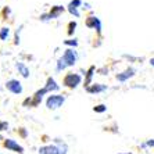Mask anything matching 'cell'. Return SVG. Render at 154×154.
<instances>
[{"label":"cell","mask_w":154,"mask_h":154,"mask_svg":"<svg viewBox=\"0 0 154 154\" xmlns=\"http://www.w3.org/2000/svg\"><path fill=\"white\" fill-rule=\"evenodd\" d=\"M65 101V97L61 96V94H51V96L47 97L46 100V107L50 108V110H57L60 108Z\"/></svg>","instance_id":"cell-1"},{"label":"cell","mask_w":154,"mask_h":154,"mask_svg":"<svg viewBox=\"0 0 154 154\" xmlns=\"http://www.w3.org/2000/svg\"><path fill=\"white\" fill-rule=\"evenodd\" d=\"M47 93L46 88H43V89H39L38 92H36L35 94H33V97H31V99H26L25 101H24V106H29V107H36V106H39L40 103H42L43 100V96Z\"/></svg>","instance_id":"cell-2"},{"label":"cell","mask_w":154,"mask_h":154,"mask_svg":"<svg viewBox=\"0 0 154 154\" xmlns=\"http://www.w3.org/2000/svg\"><path fill=\"white\" fill-rule=\"evenodd\" d=\"M81 81H82V78H81V75H78V74H67L64 81H63V83H64L67 88H69V89H75L76 86L81 83Z\"/></svg>","instance_id":"cell-3"},{"label":"cell","mask_w":154,"mask_h":154,"mask_svg":"<svg viewBox=\"0 0 154 154\" xmlns=\"http://www.w3.org/2000/svg\"><path fill=\"white\" fill-rule=\"evenodd\" d=\"M65 8L63 7V6H54V7H51L50 13L49 14H42L40 15V20L42 21H47V20H54V18H58L60 17V14L64 11Z\"/></svg>","instance_id":"cell-4"},{"label":"cell","mask_w":154,"mask_h":154,"mask_svg":"<svg viewBox=\"0 0 154 154\" xmlns=\"http://www.w3.org/2000/svg\"><path fill=\"white\" fill-rule=\"evenodd\" d=\"M63 60L65 61V64L68 65V67H72V65H75L76 60H78V54L74 49H68V50H65V53L63 54Z\"/></svg>","instance_id":"cell-5"},{"label":"cell","mask_w":154,"mask_h":154,"mask_svg":"<svg viewBox=\"0 0 154 154\" xmlns=\"http://www.w3.org/2000/svg\"><path fill=\"white\" fill-rule=\"evenodd\" d=\"M6 88L14 94L22 93V85L20 81H17V79H10V81H7V82H6Z\"/></svg>","instance_id":"cell-6"},{"label":"cell","mask_w":154,"mask_h":154,"mask_svg":"<svg viewBox=\"0 0 154 154\" xmlns=\"http://www.w3.org/2000/svg\"><path fill=\"white\" fill-rule=\"evenodd\" d=\"M4 147L7 150H11L14 153H18V154H24V147L20 146V144L13 139H4Z\"/></svg>","instance_id":"cell-7"},{"label":"cell","mask_w":154,"mask_h":154,"mask_svg":"<svg viewBox=\"0 0 154 154\" xmlns=\"http://www.w3.org/2000/svg\"><path fill=\"white\" fill-rule=\"evenodd\" d=\"M86 26L88 28H93L97 31V33L101 32V22L97 17H89L86 20Z\"/></svg>","instance_id":"cell-8"},{"label":"cell","mask_w":154,"mask_h":154,"mask_svg":"<svg viewBox=\"0 0 154 154\" xmlns=\"http://www.w3.org/2000/svg\"><path fill=\"white\" fill-rule=\"evenodd\" d=\"M39 154H60V151L56 144H47V146L40 147Z\"/></svg>","instance_id":"cell-9"},{"label":"cell","mask_w":154,"mask_h":154,"mask_svg":"<svg viewBox=\"0 0 154 154\" xmlns=\"http://www.w3.org/2000/svg\"><path fill=\"white\" fill-rule=\"evenodd\" d=\"M135 69L133 68H128L125 69L124 72H121V74H118L117 75V81H119V82H125V81H128L129 78H132L133 75H135Z\"/></svg>","instance_id":"cell-10"},{"label":"cell","mask_w":154,"mask_h":154,"mask_svg":"<svg viewBox=\"0 0 154 154\" xmlns=\"http://www.w3.org/2000/svg\"><path fill=\"white\" fill-rule=\"evenodd\" d=\"M82 4V0H72L69 2L68 4V11L71 13L72 15H75V17H79V11H78V7Z\"/></svg>","instance_id":"cell-11"},{"label":"cell","mask_w":154,"mask_h":154,"mask_svg":"<svg viewBox=\"0 0 154 154\" xmlns=\"http://www.w3.org/2000/svg\"><path fill=\"white\" fill-rule=\"evenodd\" d=\"M106 89H107V85H103V83H94V85L86 88L88 93H101Z\"/></svg>","instance_id":"cell-12"},{"label":"cell","mask_w":154,"mask_h":154,"mask_svg":"<svg viewBox=\"0 0 154 154\" xmlns=\"http://www.w3.org/2000/svg\"><path fill=\"white\" fill-rule=\"evenodd\" d=\"M45 88H46L47 92H57V90L60 89V86L56 83V81H54L51 76L47 78V82H46V86H45Z\"/></svg>","instance_id":"cell-13"},{"label":"cell","mask_w":154,"mask_h":154,"mask_svg":"<svg viewBox=\"0 0 154 154\" xmlns=\"http://www.w3.org/2000/svg\"><path fill=\"white\" fill-rule=\"evenodd\" d=\"M94 71H96V67H94V65H92V67L88 69V72H86V79H85V86H86V88H89L90 82H92V78H93Z\"/></svg>","instance_id":"cell-14"},{"label":"cell","mask_w":154,"mask_h":154,"mask_svg":"<svg viewBox=\"0 0 154 154\" xmlns=\"http://www.w3.org/2000/svg\"><path fill=\"white\" fill-rule=\"evenodd\" d=\"M15 67H17L18 72H20L24 78H28V76H29V69L26 68L25 64H22V63H17V65H15Z\"/></svg>","instance_id":"cell-15"},{"label":"cell","mask_w":154,"mask_h":154,"mask_svg":"<svg viewBox=\"0 0 154 154\" xmlns=\"http://www.w3.org/2000/svg\"><path fill=\"white\" fill-rule=\"evenodd\" d=\"M8 36H10V28L3 26V28L0 29V39H2V40H7Z\"/></svg>","instance_id":"cell-16"},{"label":"cell","mask_w":154,"mask_h":154,"mask_svg":"<svg viewBox=\"0 0 154 154\" xmlns=\"http://www.w3.org/2000/svg\"><path fill=\"white\" fill-rule=\"evenodd\" d=\"M57 147H58V151H60V154H67V151H68V147H67V144H65V143H61V140H57Z\"/></svg>","instance_id":"cell-17"},{"label":"cell","mask_w":154,"mask_h":154,"mask_svg":"<svg viewBox=\"0 0 154 154\" xmlns=\"http://www.w3.org/2000/svg\"><path fill=\"white\" fill-rule=\"evenodd\" d=\"M67 67H68V65L65 64V61L63 60V58H60V60L57 61V68H56V69H57V71L60 72V71H63V69H65Z\"/></svg>","instance_id":"cell-18"},{"label":"cell","mask_w":154,"mask_h":154,"mask_svg":"<svg viewBox=\"0 0 154 154\" xmlns=\"http://www.w3.org/2000/svg\"><path fill=\"white\" fill-rule=\"evenodd\" d=\"M93 111L94 112H104V111H107V106H104V104H99V106H96V107L93 108Z\"/></svg>","instance_id":"cell-19"},{"label":"cell","mask_w":154,"mask_h":154,"mask_svg":"<svg viewBox=\"0 0 154 154\" xmlns=\"http://www.w3.org/2000/svg\"><path fill=\"white\" fill-rule=\"evenodd\" d=\"M75 28H76V22L75 21H71L68 24V35H74V32H75Z\"/></svg>","instance_id":"cell-20"},{"label":"cell","mask_w":154,"mask_h":154,"mask_svg":"<svg viewBox=\"0 0 154 154\" xmlns=\"http://www.w3.org/2000/svg\"><path fill=\"white\" fill-rule=\"evenodd\" d=\"M140 147H142V149H146V147H154V139H150V140H147L146 143L140 144Z\"/></svg>","instance_id":"cell-21"},{"label":"cell","mask_w":154,"mask_h":154,"mask_svg":"<svg viewBox=\"0 0 154 154\" xmlns=\"http://www.w3.org/2000/svg\"><path fill=\"white\" fill-rule=\"evenodd\" d=\"M65 45H67V46H74V47H76L78 46V40L76 39H69V40H65Z\"/></svg>","instance_id":"cell-22"},{"label":"cell","mask_w":154,"mask_h":154,"mask_svg":"<svg viewBox=\"0 0 154 154\" xmlns=\"http://www.w3.org/2000/svg\"><path fill=\"white\" fill-rule=\"evenodd\" d=\"M18 133H20V136L24 137V139H25V137L28 136V132H26V129H25V128H20V129H18Z\"/></svg>","instance_id":"cell-23"},{"label":"cell","mask_w":154,"mask_h":154,"mask_svg":"<svg viewBox=\"0 0 154 154\" xmlns=\"http://www.w3.org/2000/svg\"><path fill=\"white\" fill-rule=\"evenodd\" d=\"M7 129H8V122H6V121L0 122V132L2 131H7Z\"/></svg>","instance_id":"cell-24"},{"label":"cell","mask_w":154,"mask_h":154,"mask_svg":"<svg viewBox=\"0 0 154 154\" xmlns=\"http://www.w3.org/2000/svg\"><path fill=\"white\" fill-rule=\"evenodd\" d=\"M10 14V8H4V15H8Z\"/></svg>","instance_id":"cell-25"},{"label":"cell","mask_w":154,"mask_h":154,"mask_svg":"<svg viewBox=\"0 0 154 154\" xmlns=\"http://www.w3.org/2000/svg\"><path fill=\"white\" fill-rule=\"evenodd\" d=\"M150 64H151V65H153V67H154V58H151V60H150Z\"/></svg>","instance_id":"cell-26"},{"label":"cell","mask_w":154,"mask_h":154,"mask_svg":"<svg viewBox=\"0 0 154 154\" xmlns=\"http://www.w3.org/2000/svg\"><path fill=\"white\" fill-rule=\"evenodd\" d=\"M119 154H132V153H119Z\"/></svg>","instance_id":"cell-27"},{"label":"cell","mask_w":154,"mask_h":154,"mask_svg":"<svg viewBox=\"0 0 154 154\" xmlns=\"http://www.w3.org/2000/svg\"><path fill=\"white\" fill-rule=\"evenodd\" d=\"M0 139H2V136H0Z\"/></svg>","instance_id":"cell-28"}]
</instances>
